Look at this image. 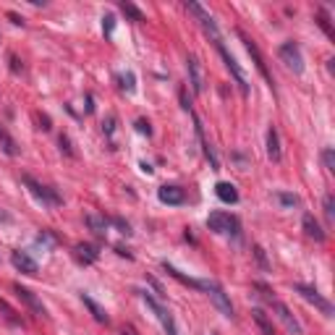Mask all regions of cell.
I'll return each mask as SVG.
<instances>
[{"label": "cell", "mask_w": 335, "mask_h": 335, "mask_svg": "<svg viewBox=\"0 0 335 335\" xmlns=\"http://www.w3.org/2000/svg\"><path fill=\"white\" fill-rule=\"evenodd\" d=\"M116 123H118V118H116V116H107V118H105V123H102V131L107 134L110 144H113V136H116Z\"/></svg>", "instance_id": "cell-29"}, {"label": "cell", "mask_w": 335, "mask_h": 335, "mask_svg": "<svg viewBox=\"0 0 335 335\" xmlns=\"http://www.w3.org/2000/svg\"><path fill=\"white\" fill-rule=\"evenodd\" d=\"M76 257L81 259V262L92 265V262H97L100 252H97V246H95V244H79V246H76Z\"/></svg>", "instance_id": "cell-23"}, {"label": "cell", "mask_w": 335, "mask_h": 335, "mask_svg": "<svg viewBox=\"0 0 335 335\" xmlns=\"http://www.w3.org/2000/svg\"><path fill=\"white\" fill-rule=\"evenodd\" d=\"M11 265L18 270V272H24V275H37V262L26 254V252H21V249H16V252H11Z\"/></svg>", "instance_id": "cell-13"}, {"label": "cell", "mask_w": 335, "mask_h": 335, "mask_svg": "<svg viewBox=\"0 0 335 335\" xmlns=\"http://www.w3.org/2000/svg\"><path fill=\"white\" fill-rule=\"evenodd\" d=\"M293 291L299 293V296H301L304 301L314 304V309H320V312L325 314V317H332V314H335L332 304H330L327 299H322V296H320V291L314 288V286H304V283H296V286H293Z\"/></svg>", "instance_id": "cell-4"}, {"label": "cell", "mask_w": 335, "mask_h": 335, "mask_svg": "<svg viewBox=\"0 0 335 335\" xmlns=\"http://www.w3.org/2000/svg\"><path fill=\"white\" fill-rule=\"evenodd\" d=\"M8 21H11V24H16V26H24V18L18 16V13H13V11L8 13Z\"/></svg>", "instance_id": "cell-37"}, {"label": "cell", "mask_w": 335, "mask_h": 335, "mask_svg": "<svg viewBox=\"0 0 335 335\" xmlns=\"http://www.w3.org/2000/svg\"><path fill=\"white\" fill-rule=\"evenodd\" d=\"M186 11H189L194 18H197V21H199V26L204 29V34H207L210 37V40L215 42V40H220V32H217V24H215V18L207 13V11H204L199 3H186Z\"/></svg>", "instance_id": "cell-9"}, {"label": "cell", "mask_w": 335, "mask_h": 335, "mask_svg": "<svg viewBox=\"0 0 335 335\" xmlns=\"http://www.w3.org/2000/svg\"><path fill=\"white\" fill-rule=\"evenodd\" d=\"M84 222H87V228L95 231L97 236H105V233H107V220L100 217V215H92V212H89V215L84 217Z\"/></svg>", "instance_id": "cell-24"}, {"label": "cell", "mask_w": 335, "mask_h": 335, "mask_svg": "<svg viewBox=\"0 0 335 335\" xmlns=\"http://www.w3.org/2000/svg\"><path fill=\"white\" fill-rule=\"evenodd\" d=\"M136 131H139V134H147V136H152V128H150V121H144V118H139V121H136Z\"/></svg>", "instance_id": "cell-35"}, {"label": "cell", "mask_w": 335, "mask_h": 335, "mask_svg": "<svg viewBox=\"0 0 335 335\" xmlns=\"http://www.w3.org/2000/svg\"><path fill=\"white\" fill-rule=\"evenodd\" d=\"M0 312H6V320H8L11 325H24L21 320L16 317V312H13V309H11V306H8V304L3 301V299H0Z\"/></svg>", "instance_id": "cell-31"}, {"label": "cell", "mask_w": 335, "mask_h": 335, "mask_svg": "<svg viewBox=\"0 0 335 335\" xmlns=\"http://www.w3.org/2000/svg\"><path fill=\"white\" fill-rule=\"evenodd\" d=\"M275 202L281 204V207H286V210L299 207V197H296V194H288V191H275Z\"/></svg>", "instance_id": "cell-25"}, {"label": "cell", "mask_w": 335, "mask_h": 335, "mask_svg": "<svg viewBox=\"0 0 335 335\" xmlns=\"http://www.w3.org/2000/svg\"><path fill=\"white\" fill-rule=\"evenodd\" d=\"M215 47H217V52H220V58H222V63H226V68L231 71V76H233V81L238 84V89H241V95H249V81H246V76H244V71H241V66H238V61L233 58V55L228 52V47L222 45V37L220 40H215Z\"/></svg>", "instance_id": "cell-2"}, {"label": "cell", "mask_w": 335, "mask_h": 335, "mask_svg": "<svg viewBox=\"0 0 335 335\" xmlns=\"http://www.w3.org/2000/svg\"><path fill=\"white\" fill-rule=\"evenodd\" d=\"M215 194H217V199H220V202H226V204H236V202H238V191H236V186H233V183H228V181H220V183L215 186Z\"/></svg>", "instance_id": "cell-19"}, {"label": "cell", "mask_w": 335, "mask_h": 335, "mask_svg": "<svg viewBox=\"0 0 335 335\" xmlns=\"http://www.w3.org/2000/svg\"><path fill=\"white\" fill-rule=\"evenodd\" d=\"M181 107H183V110H191V102L186 100V92H181Z\"/></svg>", "instance_id": "cell-38"}, {"label": "cell", "mask_w": 335, "mask_h": 335, "mask_svg": "<svg viewBox=\"0 0 335 335\" xmlns=\"http://www.w3.org/2000/svg\"><path fill=\"white\" fill-rule=\"evenodd\" d=\"M121 335H136V330H134V327H123Z\"/></svg>", "instance_id": "cell-40"}, {"label": "cell", "mask_w": 335, "mask_h": 335, "mask_svg": "<svg viewBox=\"0 0 335 335\" xmlns=\"http://www.w3.org/2000/svg\"><path fill=\"white\" fill-rule=\"evenodd\" d=\"M157 197H160L162 204H183L186 202V191L181 189V186H160Z\"/></svg>", "instance_id": "cell-15"}, {"label": "cell", "mask_w": 335, "mask_h": 335, "mask_svg": "<svg viewBox=\"0 0 335 335\" xmlns=\"http://www.w3.org/2000/svg\"><path fill=\"white\" fill-rule=\"evenodd\" d=\"M11 63H13V66H11V68H13V71H16V73H18V71H21V66H18V61H16V55H11Z\"/></svg>", "instance_id": "cell-39"}, {"label": "cell", "mask_w": 335, "mask_h": 335, "mask_svg": "<svg viewBox=\"0 0 335 335\" xmlns=\"http://www.w3.org/2000/svg\"><path fill=\"white\" fill-rule=\"evenodd\" d=\"M270 306H272V312H275V317L283 322V327L291 332V335H304V327H301V322H299V317L281 301V299H270Z\"/></svg>", "instance_id": "cell-5"}, {"label": "cell", "mask_w": 335, "mask_h": 335, "mask_svg": "<svg viewBox=\"0 0 335 335\" xmlns=\"http://www.w3.org/2000/svg\"><path fill=\"white\" fill-rule=\"evenodd\" d=\"M322 162L327 168V173H335V152H332V147H325L322 150Z\"/></svg>", "instance_id": "cell-30"}, {"label": "cell", "mask_w": 335, "mask_h": 335, "mask_svg": "<svg viewBox=\"0 0 335 335\" xmlns=\"http://www.w3.org/2000/svg\"><path fill=\"white\" fill-rule=\"evenodd\" d=\"M301 226H304V233H306L309 238H314L317 244H325V238H327V236H325V231L320 228V222L314 220V215H312V212H306V215H304Z\"/></svg>", "instance_id": "cell-16"}, {"label": "cell", "mask_w": 335, "mask_h": 335, "mask_svg": "<svg viewBox=\"0 0 335 335\" xmlns=\"http://www.w3.org/2000/svg\"><path fill=\"white\" fill-rule=\"evenodd\" d=\"M199 291H204L212 299V304L220 309V314L222 317H228V320H233V304H231V299H228V293L222 291L215 281H202L199 283Z\"/></svg>", "instance_id": "cell-3"}, {"label": "cell", "mask_w": 335, "mask_h": 335, "mask_svg": "<svg viewBox=\"0 0 335 335\" xmlns=\"http://www.w3.org/2000/svg\"><path fill=\"white\" fill-rule=\"evenodd\" d=\"M277 55H281V61L293 73H304V55H301L299 42H283L281 47H277Z\"/></svg>", "instance_id": "cell-8"}, {"label": "cell", "mask_w": 335, "mask_h": 335, "mask_svg": "<svg viewBox=\"0 0 335 335\" xmlns=\"http://www.w3.org/2000/svg\"><path fill=\"white\" fill-rule=\"evenodd\" d=\"M142 296V301L147 304V306H150L155 314H157V320H160V325H162V330H165V335H178V330H176V320H173V314L171 312H168L157 299H152V296L150 293H139Z\"/></svg>", "instance_id": "cell-7"}, {"label": "cell", "mask_w": 335, "mask_h": 335, "mask_svg": "<svg viewBox=\"0 0 335 335\" xmlns=\"http://www.w3.org/2000/svg\"><path fill=\"white\" fill-rule=\"evenodd\" d=\"M0 150H3L8 157H18V155H21V147H18V142L8 134L6 126H0Z\"/></svg>", "instance_id": "cell-18"}, {"label": "cell", "mask_w": 335, "mask_h": 335, "mask_svg": "<svg viewBox=\"0 0 335 335\" xmlns=\"http://www.w3.org/2000/svg\"><path fill=\"white\" fill-rule=\"evenodd\" d=\"M118 8H121L128 18H131V21H144V13H142L134 3H128V0H121V6H118Z\"/></svg>", "instance_id": "cell-26"}, {"label": "cell", "mask_w": 335, "mask_h": 335, "mask_svg": "<svg viewBox=\"0 0 335 335\" xmlns=\"http://www.w3.org/2000/svg\"><path fill=\"white\" fill-rule=\"evenodd\" d=\"M81 301H84V306H87V309L92 312V317H95L97 322H102V325H107V322H110V317H107V312H105V309H102V306H100V304H97L95 299H92V296H87V293H81Z\"/></svg>", "instance_id": "cell-20"}, {"label": "cell", "mask_w": 335, "mask_h": 335, "mask_svg": "<svg viewBox=\"0 0 335 335\" xmlns=\"http://www.w3.org/2000/svg\"><path fill=\"white\" fill-rule=\"evenodd\" d=\"M322 210H325L327 226H332V222H335V197H332V194H325V199H322Z\"/></svg>", "instance_id": "cell-27"}, {"label": "cell", "mask_w": 335, "mask_h": 335, "mask_svg": "<svg viewBox=\"0 0 335 335\" xmlns=\"http://www.w3.org/2000/svg\"><path fill=\"white\" fill-rule=\"evenodd\" d=\"M61 150H63L68 157H73V150H71V142H68V136H61Z\"/></svg>", "instance_id": "cell-36"}, {"label": "cell", "mask_w": 335, "mask_h": 335, "mask_svg": "<svg viewBox=\"0 0 335 335\" xmlns=\"http://www.w3.org/2000/svg\"><path fill=\"white\" fill-rule=\"evenodd\" d=\"M254 257H257V262L262 270H270V262H267V257H265V249L262 246H254Z\"/></svg>", "instance_id": "cell-33"}, {"label": "cell", "mask_w": 335, "mask_h": 335, "mask_svg": "<svg viewBox=\"0 0 335 335\" xmlns=\"http://www.w3.org/2000/svg\"><path fill=\"white\" fill-rule=\"evenodd\" d=\"M21 183L32 191V197L40 202L42 207H61V204H63V197L58 191L50 189V186H42L40 181H34L32 176H21Z\"/></svg>", "instance_id": "cell-1"}, {"label": "cell", "mask_w": 335, "mask_h": 335, "mask_svg": "<svg viewBox=\"0 0 335 335\" xmlns=\"http://www.w3.org/2000/svg\"><path fill=\"white\" fill-rule=\"evenodd\" d=\"M110 222H113V226H116V228H118L121 233H126V236L131 233V226H128V222H126L123 217H113V220H110Z\"/></svg>", "instance_id": "cell-34"}, {"label": "cell", "mask_w": 335, "mask_h": 335, "mask_svg": "<svg viewBox=\"0 0 335 335\" xmlns=\"http://www.w3.org/2000/svg\"><path fill=\"white\" fill-rule=\"evenodd\" d=\"M238 37H241V40H244V47H246V52L252 55V61H254V66H257V71L259 73H262V79L272 87L275 81H272V73H270V68H267V63H265V55L262 52H259V47H257V42L254 40H249V37H246V32H238Z\"/></svg>", "instance_id": "cell-10"}, {"label": "cell", "mask_w": 335, "mask_h": 335, "mask_svg": "<svg viewBox=\"0 0 335 335\" xmlns=\"http://www.w3.org/2000/svg\"><path fill=\"white\" fill-rule=\"evenodd\" d=\"M13 291H16V296H18V299H21L34 314H37V317H47V309H45V304H42V299H40V296H37V293H32L29 288H24L21 283H16L13 286Z\"/></svg>", "instance_id": "cell-11"}, {"label": "cell", "mask_w": 335, "mask_h": 335, "mask_svg": "<svg viewBox=\"0 0 335 335\" xmlns=\"http://www.w3.org/2000/svg\"><path fill=\"white\" fill-rule=\"evenodd\" d=\"M267 157L272 162H281V157H283V152H281V136H277V128L275 126L267 128Z\"/></svg>", "instance_id": "cell-17"}, {"label": "cell", "mask_w": 335, "mask_h": 335, "mask_svg": "<svg viewBox=\"0 0 335 335\" xmlns=\"http://www.w3.org/2000/svg\"><path fill=\"white\" fill-rule=\"evenodd\" d=\"M118 81H121V89H123V92H128V95H131V92L136 89V84H134L136 79H134V73H131V71L121 73V76H118Z\"/></svg>", "instance_id": "cell-28"}, {"label": "cell", "mask_w": 335, "mask_h": 335, "mask_svg": "<svg viewBox=\"0 0 335 335\" xmlns=\"http://www.w3.org/2000/svg\"><path fill=\"white\" fill-rule=\"evenodd\" d=\"M194 126H197V136H199V144H202V150H204V157L210 160V168H212V171H220V160H217V155L212 150V144L204 139V128H202V121L197 116H194Z\"/></svg>", "instance_id": "cell-14"}, {"label": "cell", "mask_w": 335, "mask_h": 335, "mask_svg": "<svg viewBox=\"0 0 335 335\" xmlns=\"http://www.w3.org/2000/svg\"><path fill=\"white\" fill-rule=\"evenodd\" d=\"M186 71H189V84L197 95H204V71H202V63L197 61V55H189L186 58Z\"/></svg>", "instance_id": "cell-12"}, {"label": "cell", "mask_w": 335, "mask_h": 335, "mask_svg": "<svg viewBox=\"0 0 335 335\" xmlns=\"http://www.w3.org/2000/svg\"><path fill=\"white\" fill-rule=\"evenodd\" d=\"M113 29H116V16H113V13L102 16V32H105V37L113 34Z\"/></svg>", "instance_id": "cell-32"}, {"label": "cell", "mask_w": 335, "mask_h": 335, "mask_svg": "<svg viewBox=\"0 0 335 335\" xmlns=\"http://www.w3.org/2000/svg\"><path fill=\"white\" fill-rule=\"evenodd\" d=\"M162 270L171 275V277H176L178 283H183V286H189V288H199V283L202 281H194V277H189V275H183V272H178L173 265H168V262H162Z\"/></svg>", "instance_id": "cell-22"}, {"label": "cell", "mask_w": 335, "mask_h": 335, "mask_svg": "<svg viewBox=\"0 0 335 335\" xmlns=\"http://www.w3.org/2000/svg\"><path fill=\"white\" fill-rule=\"evenodd\" d=\"M252 320H254V325L259 327V332H262V335H275L272 320L267 317V314H265L262 309H252Z\"/></svg>", "instance_id": "cell-21"}, {"label": "cell", "mask_w": 335, "mask_h": 335, "mask_svg": "<svg viewBox=\"0 0 335 335\" xmlns=\"http://www.w3.org/2000/svg\"><path fill=\"white\" fill-rule=\"evenodd\" d=\"M207 228H210L212 233H220V236H226V233L238 236V220H236L233 215H228V212L217 210V212H212V215L207 217Z\"/></svg>", "instance_id": "cell-6"}]
</instances>
